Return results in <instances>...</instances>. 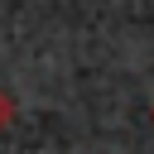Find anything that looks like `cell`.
I'll return each instance as SVG.
<instances>
[{
  "label": "cell",
  "mask_w": 154,
  "mask_h": 154,
  "mask_svg": "<svg viewBox=\"0 0 154 154\" xmlns=\"http://www.w3.org/2000/svg\"><path fill=\"white\" fill-rule=\"evenodd\" d=\"M10 116H14V101H10V91L0 87V135H5V125H10Z\"/></svg>",
  "instance_id": "6da1fadb"
}]
</instances>
